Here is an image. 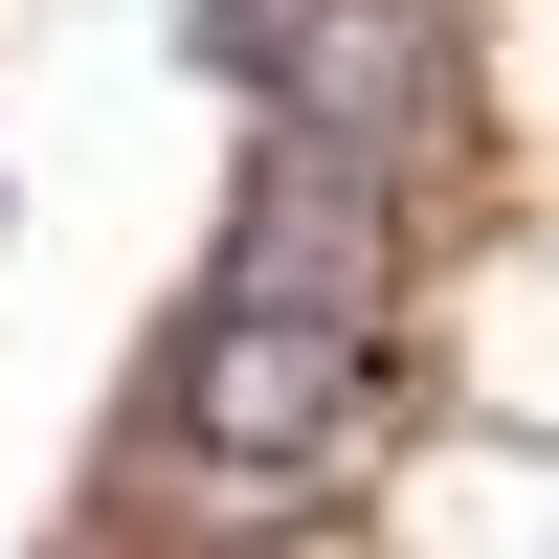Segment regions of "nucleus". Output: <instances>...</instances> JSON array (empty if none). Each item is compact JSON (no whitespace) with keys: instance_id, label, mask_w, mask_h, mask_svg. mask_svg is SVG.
Returning <instances> with one entry per match:
<instances>
[{"instance_id":"2","label":"nucleus","mask_w":559,"mask_h":559,"mask_svg":"<svg viewBox=\"0 0 559 559\" xmlns=\"http://www.w3.org/2000/svg\"><path fill=\"white\" fill-rule=\"evenodd\" d=\"M179 426L224 471H292V448L358 426V336L336 313H179Z\"/></svg>"},{"instance_id":"3","label":"nucleus","mask_w":559,"mask_h":559,"mask_svg":"<svg viewBox=\"0 0 559 559\" xmlns=\"http://www.w3.org/2000/svg\"><path fill=\"white\" fill-rule=\"evenodd\" d=\"M426 68H448V23L426 0H292V23H269V134H336V157H403V134H426Z\"/></svg>"},{"instance_id":"1","label":"nucleus","mask_w":559,"mask_h":559,"mask_svg":"<svg viewBox=\"0 0 559 559\" xmlns=\"http://www.w3.org/2000/svg\"><path fill=\"white\" fill-rule=\"evenodd\" d=\"M202 313H381V157H336V134H247V202H224L202 247Z\"/></svg>"}]
</instances>
